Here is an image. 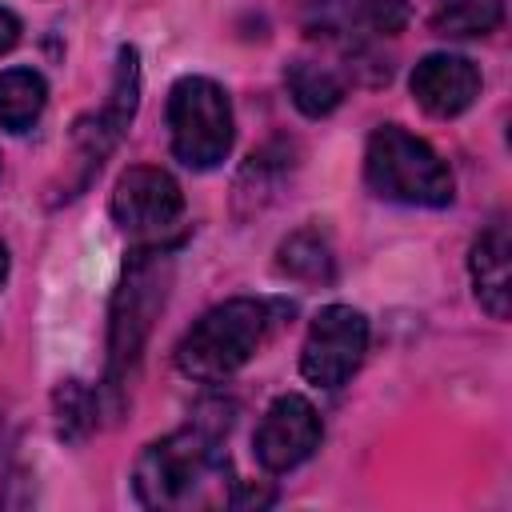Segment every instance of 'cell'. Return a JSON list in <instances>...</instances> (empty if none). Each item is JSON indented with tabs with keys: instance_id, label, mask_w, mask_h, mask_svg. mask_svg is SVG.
I'll return each instance as SVG.
<instances>
[{
	"instance_id": "obj_1",
	"label": "cell",
	"mask_w": 512,
	"mask_h": 512,
	"mask_svg": "<svg viewBox=\"0 0 512 512\" xmlns=\"http://www.w3.org/2000/svg\"><path fill=\"white\" fill-rule=\"evenodd\" d=\"M224 420H196L156 444H148L132 468V488L144 508H224V504H264L268 496L244 492L232 476L228 452L220 436L228 432Z\"/></svg>"
},
{
	"instance_id": "obj_2",
	"label": "cell",
	"mask_w": 512,
	"mask_h": 512,
	"mask_svg": "<svg viewBox=\"0 0 512 512\" xmlns=\"http://www.w3.org/2000/svg\"><path fill=\"white\" fill-rule=\"evenodd\" d=\"M272 328V304L236 296L216 308H208L176 344V368L192 380L216 384L228 380L236 368H244Z\"/></svg>"
},
{
	"instance_id": "obj_3",
	"label": "cell",
	"mask_w": 512,
	"mask_h": 512,
	"mask_svg": "<svg viewBox=\"0 0 512 512\" xmlns=\"http://www.w3.org/2000/svg\"><path fill=\"white\" fill-rule=\"evenodd\" d=\"M364 180L380 200H396L412 208H444L452 204V192H456L440 152L400 124H380L368 136Z\"/></svg>"
},
{
	"instance_id": "obj_4",
	"label": "cell",
	"mask_w": 512,
	"mask_h": 512,
	"mask_svg": "<svg viewBox=\"0 0 512 512\" xmlns=\"http://www.w3.org/2000/svg\"><path fill=\"white\" fill-rule=\"evenodd\" d=\"M164 252L140 248L124 264L116 300H112V332H108V388H120L128 380V368L140 360V348L152 332V320L164 304V284H168V264L160 260Z\"/></svg>"
},
{
	"instance_id": "obj_5",
	"label": "cell",
	"mask_w": 512,
	"mask_h": 512,
	"mask_svg": "<svg viewBox=\"0 0 512 512\" xmlns=\"http://www.w3.org/2000/svg\"><path fill=\"white\" fill-rule=\"evenodd\" d=\"M168 132L180 164L208 172L232 148V104L228 92L208 76H180L168 92Z\"/></svg>"
},
{
	"instance_id": "obj_6",
	"label": "cell",
	"mask_w": 512,
	"mask_h": 512,
	"mask_svg": "<svg viewBox=\"0 0 512 512\" xmlns=\"http://www.w3.org/2000/svg\"><path fill=\"white\" fill-rule=\"evenodd\" d=\"M368 352V320L352 304H328L312 316L304 348H300V372L316 388H340Z\"/></svg>"
},
{
	"instance_id": "obj_7",
	"label": "cell",
	"mask_w": 512,
	"mask_h": 512,
	"mask_svg": "<svg viewBox=\"0 0 512 512\" xmlns=\"http://www.w3.org/2000/svg\"><path fill=\"white\" fill-rule=\"evenodd\" d=\"M180 216H184V192L164 168L136 164L112 188V220L144 244L164 240L180 224Z\"/></svg>"
},
{
	"instance_id": "obj_8",
	"label": "cell",
	"mask_w": 512,
	"mask_h": 512,
	"mask_svg": "<svg viewBox=\"0 0 512 512\" xmlns=\"http://www.w3.org/2000/svg\"><path fill=\"white\" fill-rule=\"evenodd\" d=\"M320 416L300 392H284L256 424L252 452L264 472H292L320 448Z\"/></svg>"
},
{
	"instance_id": "obj_9",
	"label": "cell",
	"mask_w": 512,
	"mask_h": 512,
	"mask_svg": "<svg viewBox=\"0 0 512 512\" xmlns=\"http://www.w3.org/2000/svg\"><path fill=\"white\" fill-rule=\"evenodd\" d=\"M408 88L428 116L448 120V116H460L464 108H472V100L480 96V72L468 56L432 52L412 68Z\"/></svg>"
},
{
	"instance_id": "obj_10",
	"label": "cell",
	"mask_w": 512,
	"mask_h": 512,
	"mask_svg": "<svg viewBox=\"0 0 512 512\" xmlns=\"http://www.w3.org/2000/svg\"><path fill=\"white\" fill-rule=\"evenodd\" d=\"M468 272H472V288H476L480 308L492 320H504L508 308H512V240H508V224L504 220H492L472 240Z\"/></svg>"
},
{
	"instance_id": "obj_11",
	"label": "cell",
	"mask_w": 512,
	"mask_h": 512,
	"mask_svg": "<svg viewBox=\"0 0 512 512\" xmlns=\"http://www.w3.org/2000/svg\"><path fill=\"white\" fill-rule=\"evenodd\" d=\"M312 12L316 36H392L408 24L404 0H316Z\"/></svg>"
},
{
	"instance_id": "obj_12",
	"label": "cell",
	"mask_w": 512,
	"mask_h": 512,
	"mask_svg": "<svg viewBox=\"0 0 512 512\" xmlns=\"http://www.w3.org/2000/svg\"><path fill=\"white\" fill-rule=\"evenodd\" d=\"M276 268L304 284H328L336 276V256H332V244L324 232L300 228L276 248Z\"/></svg>"
},
{
	"instance_id": "obj_13",
	"label": "cell",
	"mask_w": 512,
	"mask_h": 512,
	"mask_svg": "<svg viewBox=\"0 0 512 512\" xmlns=\"http://www.w3.org/2000/svg\"><path fill=\"white\" fill-rule=\"evenodd\" d=\"M48 104V84L32 68H8L0 72V128L28 132Z\"/></svg>"
},
{
	"instance_id": "obj_14",
	"label": "cell",
	"mask_w": 512,
	"mask_h": 512,
	"mask_svg": "<svg viewBox=\"0 0 512 512\" xmlns=\"http://www.w3.org/2000/svg\"><path fill=\"white\" fill-rule=\"evenodd\" d=\"M284 80H288V96H292V104H296L304 116H312V120L336 112L340 100H344V84H340V76H336L332 68L316 64V60H292L288 72H284Z\"/></svg>"
},
{
	"instance_id": "obj_15",
	"label": "cell",
	"mask_w": 512,
	"mask_h": 512,
	"mask_svg": "<svg viewBox=\"0 0 512 512\" xmlns=\"http://www.w3.org/2000/svg\"><path fill=\"white\" fill-rule=\"evenodd\" d=\"M504 20V0H436L432 28L440 36H488Z\"/></svg>"
},
{
	"instance_id": "obj_16",
	"label": "cell",
	"mask_w": 512,
	"mask_h": 512,
	"mask_svg": "<svg viewBox=\"0 0 512 512\" xmlns=\"http://www.w3.org/2000/svg\"><path fill=\"white\" fill-rule=\"evenodd\" d=\"M56 408H60V436H80L92 420V400L88 392L80 388V380H64L56 388Z\"/></svg>"
},
{
	"instance_id": "obj_17",
	"label": "cell",
	"mask_w": 512,
	"mask_h": 512,
	"mask_svg": "<svg viewBox=\"0 0 512 512\" xmlns=\"http://www.w3.org/2000/svg\"><path fill=\"white\" fill-rule=\"evenodd\" d=\"M16 40H20V20H16V12L0 8V56H4Z\"/></svg>"
},
{
	"instance_id": "obj_18",
	"label": "cell",
	"mask_w": 512,
	"mask_h": 512,
	"mask_svg": "<svg viewBox=\"0 0 512 512\" xmlns=\"http://www.w3.org/2000/svg\"><path fill=\"white\" fill-rule=\"evenodd\" d=\"M4 280H8V248L0 240V288H4Z\"/></svg>"
}]
</instances>
